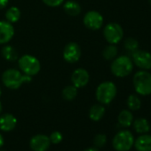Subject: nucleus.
Segmentation results:
<instances>
[{
    "label": "nucleus",
    "instance_id": "nucleus-31",
    "mask_svg": "<svg viewBox=\"0 0 151 151\" xmlns=\"http://www.w3.org/2000/svg\"><path fill=\"white\" fill-rule=\"evenodd\" d=\"M84 151H100V150H99V148H97L95 147H87Z\"/></svg>",
    "mask_w": 151,
    "mask_h": 151
},
{
    "label": "nucleus",
    "instance_id": "nucleus-3",
    "mask_svg": "<svg viewBox=\"0 0 151 151\" xmlns=\"http://www.w3.org/2000/svg\"><path fill=\"white\" fill-rule=\"evenodd\" d=\"M111 72L117 78H124L129 76L133 69V62L132 59L126 55L116 57L110 66Z\"/></svg>",
    "mask_w": 151,
    "mask_h": 151
},
{
    "label": "nucleus",
    "instance_id": "nucleus-18",
    "mask_svg": "<svg viewBox=\"0 0 151 151\" xmlns=\"http://www.w3.org/2000/svg\"><path fill=\"white\" fill-rule=\"evenodd\" d=\"M106 109L102 104H95L89 110V117L93 121H100L105 115Z\"/></svg>",
    "mask_w": 151,
    "mask_h": 151
},
{
    "label": "nucleus",
    "instance_id": "nucleus-6",
    "mask_svg": "<svg viewBox=\"0 0 151 151\" xmlns=\"http://www.w3.org/2000/svg\"><path fill=\"white\" fill-rule=\"evenodd\" d=\"M18 64H19L21 70L25 75L30 76V77L31 76L37 75L41 68L39 60L36 57L29 55V54H26L21 57L19 59Z\"/></svg>",
    "mask_w": 151,
    "mask_h": 151
},
{
    "label": "nucleus",
    "instance_id": "nucleus-14",
    "mask_svg": "<svg viewBox=\"0 0 151 151\" xmlns=\"http://www.w3.org/2000/svg\"><path fill=\"white\" fill-rule=\"evenodd\" d=\"M17 124L16 117L12 114H4L0 116V130L3 132L13 131Z\"/></svg>",
    "mask_w": 151,
    "mask_h": 151
},
{
    "label": "nucleus",
    "instance_id": "nucleus-25",
    "mask_svg": "<svg viewBox=\"0 0 151 151\" xmlns=\"http://www.w3.org/2000/svg\"><path fill=\"white\" fill-rule=\"evenodd\" d=\"M124 45V48L128 52H131L132 53L133 52H135L136 50H138V48H139V42L135 38L128 37V38L125 39Z\"/></svg>",
    "mask_w": 151,
    "mask_h": 151
},
{
    "label": "nucleus",
    "instance_id": "nucleus-1",
    "mask_svg": "<svg viewBox=\"0 0 151 151\" xmlns=\"http://www.w3.org/2000/svg\"><path fill=\"white\" fill-rule=\"evenodd\" d=\"M3 84L9 89H18L23 83L30 82L31 77L28 75H22L19 70L15 68L6 69L2 75Z\"/></svg>",
    "mask_w": 151,
    "mask_h": 151
},
{
    "label": "nucleus",
    "instance_id": "nucleus-12",
    "mask_svg": "<svg viewBox=\"0 0 151 151\" xmlns=\"http://www.w3.org/2000/svg\"><path fill=\"white\" fill-rule=\"evenodd\" d=\"M90 79V76L85 68H77L74 70L71 76V81L74 86L77 88L85 87Z\"/></svg>",
    "mask_w": 151,
    "mask_h": 151
},
{
    "label": "nucleus",
    "instance_id": "nucleus-32",
    "mask_svg": "<svg viewBox=\"0 0 151 151\" xmlns=\"http://www.w3.org/2000/svg\"><path fill=\"white\" fill-rule=\"evenodd\" d=\"M1 111H2V104L0 102V114H1Z\"/></svg>",
    "mask_w": 151,
    "mask_h": 151
},
{
    "label": "nucleus",
    "instance_id": "nucleus-24",
    "mask_svg": "<svg viewBox=\"0 0 151 151\" xmlns=\"http://www.w3.org/2000/svg\"><path fill=\"white\" fill-rule=\"evenodd\" d=\"M102 55L107 60H114L117 55V47L115 45H109L106 46L102 52Z\"/></svg>",
    "mask_w": 151,
    "mask_h": 151
},
{
    "label": "nucleus",
    "instance_id": "nucleus-21",
    "mask_svg": "<svg viewBox=\"0 0 151 151\" xmlns=\"http://www.w3.org/2000/svg\"><path fill=\"white\" fill-rule=\"evenodd\" d=\"M2 55L8 61H15L18 59V53L16 50L11 45H6L3 47Z\"/></svg>",
    "mask_w": 151,
    "mask_h": 151
},
{
    "label": "nucleus",
    "instance_id": "nucleus-28",
    "mask_svg": "<svg viewBox=\"0 0 151 151\" xmlns=\"http://www.w3.org/2000/svg\"><path fill=\"white\" fill-rule=\"evenodd\" d=\"M43 2L48 6L56 7V6H60L64 2V0H43Z\"/></svg>",
    "mask_w": 151,
    "mask_h": 151
},
{
    "label": "nucleus",
    "instance_id": "nucleus-23",
    "mask_svg": "<svg viewBox=\"0 0 151 151\" xmlns=\"http://www.w3.org/2000/svg\"><path fill=\"white\" fill-rule=\"evenodd\" d=\"M78 95V88L74 86H68L62 91V97L66 101H73Z\"/></svg>",
    "mask_w": 151,
    "mask_h": 151
},
{
    "label": "nucleus",
    "instance_id": "nucleus-30",
    "mask_svg": "<svg viewBox=\"0 0 151 151\" xmlns=\"http://www.w3.org/2000/svg\"><path fill=\"white\" fill-rule=\"evenodd\" d=\"M4 143H5V139H4V137L3 135L0 133V148H1L3 146H4Z\"/></svg>",
    "mask_w": 151,
    "mask_h": 151
},
{
    "label": "nucleus",
    "instance_id": "nucleus-7",
    "mask_svg": "<svg viewBox=\"0 0 151 151\" xmlns=\"http://www.w3.org/2000/svg\"><path fill=\"white\" fill-rule=\"evenodd\" d=\"M103 35L109 44L116 45L122 40L124 37V30L118 23L110 22L105 26Z\"/></svg>",
    "mask_w": 151,
    "mask_h": 151
},
{
    "label": "nucleus",
    "instance_id": "nucleus-2",
    "mask_svg": "<svg viewBox=\"0 0 151 151\" xmlns=\"http://www.w3.org/2000/svg\"><path fill=\"white\" fill-rule=\"evenodd\" d=\"M132 84L135 92L142 96L151 94V73L140 70L134 74Z\"/></svg>",
    "mask_w": 151,
    "mask_h": 151
},
{
    "label": "nucleus",
    "instance_id": "nucleus-13",
    "mask_svg": "<svg viewBox=\"0 0 151 151\" xmlns=\"http://www.w3.org/2000/svg\"><path fill=\"white\" fill-rule=\"evenodd\" d=\"M14 35V29L12 23L7 21H0V44L8 43Z\"/></svg>",
    "mask_w": 151,
    "mask_h": 151
},
{
    "label": "nucleus",
    "instance_id": "nucleus-15",
    "mask_svg": "<svg viewBox=\"0 0 151 151\" xmlns=\"http://www.w3.org/2000/svg\"><path fill=\"white\" fill-rule=\"evenodd\" d=\"M133 145L137 151H151V135L147 133L140 134L134 139Z\"/></svg>",
    "mask_w": 151,
    "mask_h": 151
},
{
    "label": "nucleus",
    "instance_id": "nucleus-16",
    "mask_svg": "<svg viewBox=\"0 0 151 151\" xmlns=\"http://www.w3.org/2000/svg\"><path fill=\"white\" fill-rule=\"evenodd\" d=\"M132 126L134 131L137 133L139 134H144V133H147L150 130V124L149 122L143 118V117H139L137 118L135 120H133L132 122Z\"/></svg>",
    "mask_w": 151,
    "mask_h": 151
},
{
    "label": "nucleus",
    "instance_id": "nucleus-8",
    "mask_svg": "<svg viewBox=\"0 0 151 151\" xmlns=\"http://www.w3.org/2000/svg\"><path fill=\"white\" fill-rule=\"evenodd\" d=\"M132 62L142 70L151 69V53L145 50H136L132 53Z\"/></svg>",
    "mask_w": 151,
    "mask_h": 151
},
{
    "label": "nucleus",
    "instance_id": "nucleus-26",
    "mask_svg": "<svg viewBox=\"0 0 151 151\" xmlns=\"http://www.w3.org/2000/svg\"><path fill=\"white\" fill-rule=\"evenodd\" d=\"M93 143H94L95 147H97V148H101V147H103L106 145V143H107V136H106L105 134H102V133L97 134V135L94 137Z\"/></svg>",
    "mask_w": 151,
    "mask_h": 151
},
{
    "label": "nucleus",
    "instance_id": "nucleus-22",
    "mask_svg": "<svg viewBox=\"0 0 151 151\" xmlns=\"http://www.w3.org/2000/svg\"><path fill=\"white\" fill-rule=\"evenodd\" d=\"M126 104H127V107H128L129 110L136 111V110L140 109V107H141V101H140V99L136 94H131L127 98Z\"/></svg>",
    "mask_w": 151,
    "mask_h": 151
},
{
    "label": "nucleus",
    "instance_id": "nucleus-4",
    "mask_svg": "<svg viewBox=\"0 0 151 151\" xmlns=\"http://www.w3.org/2000/svg\"><path fill=\"white\" fill-rule=\"evenodd\" d=\"M117 89L113 82L106 81L99 85L96 89V99L101 104H109L116 97Z\"/></svg>",
    "mask_w": 151,
    "mask_h": 151
},
{
    "label": "nucleus",
    "instance_id": "nucleus-19",
    "mask_svg": "<svg viewBox=\"0 0 151 151\" xmlns=\"http://www.w3.org/2000/svg\"><path fill=\"white\" fill-rule=\"evenodd\" d=\"M64 10L68 15L77 16L81 13V6L78 2L73 1V0H69V1H67L65 3Z\"/></svg>",
    "mask_w": 151,
    "mask_h": 151
},
{
    "label": "nucleus",
    "instance_id": "nucleus-29",
    "mask_svg": "<svg viewBox=\"0 0 151 151\" xmlns=\"http://www.w3.org/2000/svg\"><path fill=\"white\" fill-rule=\"evenodd\" d=\"M9 0H0V9H4L7 6Z\"/></svg>",
    "mask_w": 151,
    "mask_h": 151
},
{
    "label": "nucleus",
    "instance_id": "nucleus-33",
    "mask_svg": "<svg viewBox=\"0 0 151 151\" xmlns=\"http://www.w3.org/2000/svg\"><path fill=\"white\" fill-rule=\"evenodd\" d=\"M1 94H2V89H1V87H0V96H1Z\"/></svg>",
    "mask_w": 151,
    "mask_h": 151
},
{
    "label": "nucleus",
    "instance_id": "nucleus-35",
    "mask_svg": "<svg viewBox=\"0 0 151 151\" xmlns=\"http://www.w3.org/2000/svg\"><path fill=\"white\" fill-rule=\"evenodd\" d=\"M0 151H5V150H0Z\"/></svg>",
    "mask_w": 151,
    "mask_h": 151
},
{
    "label": "nucleus",
    "instance_id": "nucleus-34",
    "mask_svg": "<svg viewBox=\"0 0 151 151\" xmlns=\"http://www.w3.org/2000/svg\"><path fill=\"white\" fill-rule=\"evenodd\" d=\"M148 3H149V5L151 6V0H148Z\"/></svg>",
    "mask_w": 151,
    "mask_h": 151
},
{
    "label": "nucleus",
    "instance_id": "nucleus-10",
    "mask_svg": "<svg viewBox=\"0 0 151 151\" xmlns=\"http://www.w3.org/2000/svg\"><path fill=\"white\" fill-rule=\"evenodd\" d=\"M81 56L80 46L77 43H68L63 50V58L69 63L77 62Z\"/></svg>",
    "mask_w": 151,
    "mask_h": 151
},
{
    "label": "nucleus",
    "instance_id": "nucleus-5",
    "mask_svg": "<svg viewBox=\"0 0 151 151\" xmlns=\"http://www.w3.org/2000/svg\"><path fill=\"white\" fill-rule=\"evenodd\" d=\"M134 143V136L128 130L118 132L113 138L112 146L116 151H129Z\"/></svg>",
    "mask_w": 151,
    "mask_h": 151
},
{
    "label": "nucleus",
    "instance_id": "nucleus-9",
    "mask_svg": "<svg viewBox=\"0 0 151 151\" xmlns=\"http://www.w3.org/2000/svg\"><path fill=\"white\" fill-rule=\"evenodd\" d=\"M103 17L97 11H90L84 17L85 26L92 30H98L103 25Z\"/></svg>",
    "mask_w": 151,
    "mask_h": 151
},
{
    "label": "nucleus",
    "instance_id": "nucleus-11",
    "mask_svg": "<svg viewBox=\"0 0 151 151\" xmlns=\"http://www.w3.org/2000/svg\"><path fill=\"white\" fill-rule=\"evenodd\" d=\"M51 146L48 136L44 134L34 135L29 140V147L33 151H46Z\"/></svg>",
    "mask_w": 151,
    "mask_h": 151
},
{
    "label": "nucleus",
    "instance_id": "nucleus-27",
    "mask_svg": "<svg viewBox=\"0 0 151 151\" xmlns=\"http://www.w3.org/2000/svg\"><path fill=\"white\" fill-rule=\"evenodd\" d=\"M49 139H50L51 143H52V144H58V143H60L62 140L63 136H62V134L60 132L55 131V132H52L50 134Z\"/></svg>",
    "mask_w": 151,
    "mask_h": 151
},
{
    "label": "nucleus",
    "instance_id": "nucleus-20",
    "mask_svg": "<svg viewBox=\"0 0 151 151\" xmlns=\"http://www.w3.org/2000/svg\"><path fill=\"white\" fill-rule=\"evenodd\" d=\"M6 18L7 22H9L10 23L17 22L21 18V11H20V9L18 7H16V6L10 7L6 13Z\"/></svg>",
    "mask_w": 151,
    "mask_h": 151
},
{
    "label": "nucleus",
    "instance_id": "nucleus-17",
    "mask_svg": "<svg viewBox=\"0 0 151 151\" xmlns=\"http://www.w3.org/2000/svg\"><path fill=\"white\" fill-rule=\"evenodd\" d=\"M117 121L122 127H130L133 122V115L131 112V110L123 109L118 114Z\"/></svg>",
    "mask_w": 151,
    "mask_h": 151
}]
</instances>
